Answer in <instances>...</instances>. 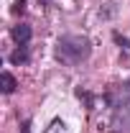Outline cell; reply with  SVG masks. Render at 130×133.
I'll return each mask as SVG.
<instances>
[{"label": "cell", "mask_w": 130, "mask_h": 133, "mask_svg": "<svg viewBox=\"0 0 130 133\" xmlns=\"http://www.w3.org/2000/svg\"><path fill=\"white\" fill-rule=\"evenodd\" d=\"M89 51H92L89 38H84V36H64L56 44V59L61 64H79L82 59L89 56Z\"/></svg>", "instance_id": "1"}, {"label": "cell", "mask_w": 130, "mask_h": 133, "mask_svg": "<svg viewBox=\"0 0 130 133\" xmlns=\"http://www.w3.org/2000/svg\"><path fill=\"white\" fill-rule=\"evenodd\" d=\"M10 36H13V41H18V44L23 46V44H28V38H31V26H26V23H18V26H13Z\"/></svg>", "instance_id": "2"}, {"label": "cell", "mask_w": 130, "mask_h": 133, "mask_svg": "<svg viewBox=\"0 0 130 133\" xmlns=\"http://www.w3.org/2000/svg\"><path fill=\"white\" fill-rule=\"evenodd\" d=\"M0 84H3V92H5V95H10V92H16V87H18L16 77H13L10 72H3V74H0Z\"/></svg>", "instance_id": "3"}, {"label": "cell", "mask_w": 130, "mask_h": 133, "mask_svg": "<svg viewBox=\"0 0 130 133\" xmlns=\"http://www.w3.org/2000/svg\"><path fill=\"white\" fill-rule=\"evenodd\" d=\"M10 62H13V64H23V62H28V51H26V44H23L20 49H16L13 54H10Z\"/></svg>", "instance_id": "4"}, {"label": "cell", "mask_w": 130, "mask_h": 133, "mask_svg": "<svg viewBox=\"0 0 130 133\" xmlns=\"http://www.w3.org/2000/svg\"><path fill=\"white\" fill-rule=\"evenodd\" d=\"M46 133H66V131H64V123H61L59 118H56V120H51V125L46 128Z\"/></svg>", "instance_id": "5"}, {"label": "cell", "mask_w": 130, "mask_h": 133, "mask_svg": "<svg viewBox=\"0 0 130 133\" xmlns=\"http://www.w3.org/2000/svg\"><path fill=\"white\" fill-rule=\"evenodd\" d=\"M26 10V0H16V8H13V13H23Z\"/></svg>", "instance_id": "6"}, {"label": "cell", "mask_w": 130, "mask_h": 133, "mask_svg": "<svg viewBox=\"0 0 130 133\" xmlns=\"http://www.w3.org/2000/svg\"><path fill=\"white\" fill-rule=\"evenodd\" d=\"M115 41H117V44H122V46H125V49H128V46H130V41H128V38H122V36H120V33H115Z\"/></svg>", "instance_id": "7"}, {"label": "cell", "mask_w": 130, "mask_h": 133, "mask_svg": "<svg viewBox=\"0 0 130 133\" xmlns=\"http://www.w3.org/2000/svg\"><path fill=\"white\" fill-rule=\"evenodd\" d=\"M20 133H31V120H23L20 123Z\"/></svg>", "instance_id": "8"}]
</instances>
